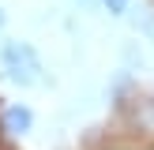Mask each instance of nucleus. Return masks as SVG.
<instances>
[{
    "instance_id": "obj_1",
    "label": "nucleus",
    "mask_w": 154,
    "mask_h": 150,
    "mask_svg": "<svg viewBox=\"0 0 154 150\" xmlns=\"http://www.w3.org/2000/svg\"><path fill=\"white\" fill-rule=\"evenodd\" d=\"M0 71L11 86H42L45 82V64L30 41H4L0 45Z\"/></svg>"
},
{
    "instance_id": "obj_2",
    "label": "nucleus",
    "mask_w": 154,
    "mask_h": 150,
    "mask_svg": "<svg viewBox=\"0 0 154 150\" xmlns=\"http://www.w3.org/2000/svg\"><path fill=\"white\" fill-rule=\"evenodd\" d=\"M34 131V109L23 101H8L4 109H0V135H8V139H23V135Z\"/></svg>"
},
{
    "instance_id": "obj_3",
    "label": "nucleus",
    "mask_w": 154,
    "mask_h": 150,
    "mask_svg": "<svg viewBox=\"0 0 154 150\" xmlns=\"http://www.w3.org/2000/svg\"><path fill=\"white\" fill-rule=\"evenodd\" d=\"M128 4H132V0H102V8H105L109 15H124V11H128Z\"/></svg>"
},
{
    "instance_id": "obj_4",
    "label": "nucleus",
    "mask_w": 154,
    "mask_h": 150,
    "mask_svg": "<svg viewBox=\"0 0 154 150\" xmlns=\"http://www.w3.org/2000/svg\"><path fill=\"white\" fill-rule=\"evenodd\" d=\"M0 26H4V8H0Z\"/></svg>"
}]
</instances>
